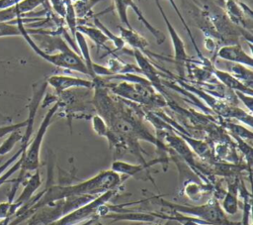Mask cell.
Masks as SVG:
<instances>
[{
	"label": "cell",
	"instance_id": "cell-1",
	"mask_svg": "<svg viewBox=\"0 0 253 225\" xmlns=\"http://www.w3.org/2000/svg\"><path fill=\"white\" fill-rule=\"evenodd\" d=\"M124 177L113 171L112 169L109 170H102L97 173L95 176L81 181L77 184L73 185H47L44 190L41 192L40 198L31 206L29 207L24 213L15 217L14 221L16 224L21 223L27 218L37 211L39 208L52 203L54 201L64 199L67 197L73 196H83V195H95L101 194L109 190L116 189L123 181Z\"/></svg>",
	"mask_w": 253,
	"mask_h": 225
},
{
	"label": "cell",
	"instance_id": "cell-2",
	"mask_svg": "<svg viewBox=\"0 0 253 225\" xmlns=\"http://www.w3.org/2000/svg\"><path fill=\"white\" fill-rule=\"evenodd\" d=\"M41 20H42V18H17L15 20L10 21V23L19 25V28L21 31V37H23L25 39V41L28 43V45L31 47V49L40 57H42L45 61H47L57 67H60L62 69L73 70V71H77L82 74L90 76L89 71H88L84 61L82 60L81 56L73 49H69L67 51L59 52V53L45 54L38 47V45L33 40L32 36L28 34L27 28L24 26V24L29 23V22L41 21Z\"/></svg>",
	"mask_w": 253,
	"mask_h": 225
},
{
	"label": "cell",
	"instance_id": "cell-3",
	"mask_svg": "<svg viewBox=\"0 0 253 225\" xmlns=\"http://www.w3.org/2000/svg\"><path fill=\"white\" fill-rule=\"evenodd\" d=\"M59 109V105L56 102L53 103V105L48 109V111L46 112V114L44 115L34 139L29 143L26 152H25V156L23 159V163L20 169V174L18 176V178L13 179V186L11 188V191L9 193V197L14 198L19 185L22 183V181L24 180V178L26 177L27 173L29 171L32 170H36L39 169L40 166V154H41V148H42V144L43 141V138L45 136V133L52 121L53 116L56 114V112Z\"/></svg>",
	"mask_w": 253,
	"mask_h": 225
},
{
	"label": "cell",
	"instance_id": "cell-4",
	"mask_svg": "<svg viewBox=\"0 0 253 225\" xmlns=\"http://www.w3.org/2000/svg\"><path fill=\"white\" fill-rule=\"evenodd\" d=\"M94 80L99 82L104 87L110 88V90L115 94L136 103L158 107L164 106L166 104L165 100L153 90L150 83L144 84L123 80L119 83L104 84L99 80L98 77H95Z\"/></svg>",
	"mask_w": 253,
	"mask_h": 225
},
{
	"label": "cell",
	"instance_id": "cell-5",
	"mask_svg": "<svg viewBox=\"0 0 253 225\" xmlns=\"http://www.w3.org/2000/svg\"><path fill=\"white\" fill-rule=\"evenodd\" d=\"M162 205L165 207H171L178 213H184L195 216L198 220H200L203 224L210 225H235L236 223H231L227 220L224 212L219 206L218 202L213 200L205 205L201 206H185L170 203L169 201H165L163 199L159 200Z\"/></svg>",
	"mask_w": 253,
	"mask_h": 225
},
{
	"label": "cell",
	"instance_id": "cell-6",
	"mask_svg": "<svg viewBox=\"0 0 253 225\" xmlns=\"http://www.w3.org/2000/svg\"><path fill=\"white\" fill-rule=\"evenodd\" d=\"M115 9L119 15V18L124 25V27H126L128 29H132L131 24L129 23L128 17H127V8H131L133 12L135 13L137 19L143 24L145 29L154 37L156 43L158 45H161L165 42V35L156 27H154L143 15L142 11L139 9V7L136 5L134 0H113Z\"/></svg>",
	"mask_w": 253,
	"mask_h": 225
},
{
	"label": "cell",
	"instance_id": "cell-7",
	"mask_svg": "<svg viewBox=\"0 0 253 225\" xmlns=\"http://www.w3.org/2000/svg\"><path fill=\"white\" fill-rule=\"evenodd\" d=\"M223 4L228 20L237 28L251 33L253 15L250 7L239 0H225Z\"/></svg>",
	"mask_w": 253,
	"mask_h": 225
},
{
	"label": "cell",
	"instance_id": "cell-8",
	"mask_svg": "<svg viewBox=\"0 0 253 225\" xmlns=\"http://www.w3.org/2000/svg\"><path fill=\"white\" fill-rule=\"evenodd\" d=\"M154 2H155L156 6H157V8H158V10L161 14V17H162L165 25H166V28H167V31H168V34L170 36V40H171V43H172V46H173V50H174V61L176 63V66H177V69H178L179 73L182 75L184 66L188 62V60L190 59L188 55H187V52H186L185 44H184L183 40L181 39V37L179 36V34L177 33L176 29L171 24L168 17L166 16L163 7L160 4V1L159 0H154Z\"/></svg>",
	"mask_w": 253,
	"mask_h": 225
},
{
	"label": "cell",
	"instance_id": "cell-9",
	"mask_svg": "<svg viewBox=\"0 0 253 225\" xmlns=\"http://www.w3.org/2000/svg\"><path fill=\"white\" fill-rule=\"evenodd\" d=\"M21 184L24 185V188H23L21 194L19 195V197L17 199L13 200L11 203L12 217L20 208L24 207L32 199L36 190L41 186L42 177H41L39 169H36L35 173H33L32 175H29V176L26 175V177L24 178V180L22 181Z\"/></svg>",
	"mask_w": 253,
	"mask_h": 225
},
{
	"label": "cell",
	"instance_id": "cell-10",
	"mask_svg": "<svg viewBox=\"0 0 253 225\" xmlns=\"http://www.w3.org/2000/svg\"><path fill=\"white\" fill-rule=\"evenodd\" d=\"M45 80L47 85H50L55 90L56 94H59L71 88H94L93 79H84L65 74L50 75Z\"/></svg>",
	"mask_w": 253,
	"mask_h": 225
},
{
	"label": "cell",
	"instance_id": "cell-11",
	"mask_svg": "<svg viewBox=\"0 0 253 225\" xmlns=\"http://www.w3.org/2000/svg\"><path fill=\"white\" fill-rule=\"evenodd\" d=\"M215 56L227 62L239 63L251 68L253 66L252 56L245 52L239 43L222 46L217 50Z\"/></svg>",
	"mask_w": 253,
	"mask_h": 225
},
{
	"label": "cell",
	"instance_id": "cell-12",
	"mask_svg": "<svg viewBox=\"0 0 253 225\" xmlns=\"http://www.w3.org/2000/svg\"><path fill=\"white\" fill-rule=\"evenodd\" d=\"M45 2H47V0H22L12 7L0 10V22H10L17 18H24L34 9Z\"/></svg>",
	"mask_w": 253,
	"mask_h": 225
},
{
	"label": "cell",
	"instance_id": "cell-13",
	"mask_svg": "<svg viewBox=\"0 0 253 225\" xmlns=\"http://www.w3.org/2000/svg\"><path fill=\"white\" fill-rule=\"evenodd\" d=\"M135 58L137 63V67L139 68L140 72L146 77V79L151 83L152 86L157 87L159 90L161 89V81L158 69L154 66V64L148 59L145 54L141 53L137 50L131 49V54Z\"/></svg>",
	"mask_w": 253,
	"mask_h": 225
},
{
	"label": "cell",
	"instance_id": "cell-14",
	"mask_svg": "<svg viewBox=\"0 0 253 225\" xmlns=\"http://www.w3.org/2000/svg\"><path fill=\"white\" fill-rule=\"evenodd\" d=\"M118 29L120 30V37L123 39L126 45H128L132 50L140 51L146 55L148 52L147 49L149 47V43L142 35H140L133 28L128 29L122 25L118 26Z\"/></svg>",
	"mask_w": 253,
	"mask_h": 225
},
{
	"label": "cell",
	"instance_id": "cell-15",
	"mask_svg": "<svg viewBox=\"0 0 253 225\" xmlns=\"http://www.w3.org/2000/svg\"><path fill=\"white\" fill-rule=\"evenodd\" d=\"M211 71L224 86L228 87L229 89H231L233 91H240V92L252 95V88L248 87L247 85H245L244 83L239 81L237 78H235L233 75H231L226 70L219 69L213 64L211 66Z\"/></svg>",
	"mask_w": 253,
	"mask_h": 225
},
{
	"label": "cell",
	"instance_id": "cell-16",
	"mask_svg": "<svg viewBox=\"0 0 253 225\" xmlns=\"http://www.w3.org/2000/svg\"><path fill=\"white\" fill-rule=\"evenodd\" d=\"M164 160H153L151 162L148 163H140L137 165L134 164H130V163H126V162H123V161H116L113 163L112 165V170L119 173V174H124L126 177H130L132 175H135L141 171H143L144 169H146L148 167H151L153 165L156 164V162H163Z\"/></svg>",
	"mask_w": 253,
	"mask_h": 225
},
{
	"label": "cell",
	"instance_id": "cell-17",
	"mask_svg": "<svg viewBox=\"0 0 253 225\" xmlns=\"http://www.w3.org/2000/svg\"><path fill=\"white\" fill-rule=\"evenodd\" d=\"M76 31L80 32L84 37L89 38L96 45L97 51H99L100 49H103L112 54V51L106 46V43L108 42V38L96 26H88V25H84V24H78Z\"/></svg>",
	"mask_w": 253,
	"mask_h": 225
},
{
	"label": "cell",
	"instance_id": "cell-18",
	"mask_svg": "<svg viewBox=\"0 0 253 225\" xmlns=\"http://www.w3.org/2000/svg\"><path fill=\"white\" fill-rule=\"evenodd\" d=\"M74 41H75V44H76V47L78 49V53L80 54V56L82 58V60L84 61L88 71H89V74H90V77L92 79H94L96 76L94 74V70H93V59L91 57V54H90V49H89V46H88V43L86 41V37H84L80 32L76 31L75 35H74Z\"/></svg>",
	"mask_w": 253,
	"mask_h": 225
},
{
	"label": "cell",
	"instance_id": "cell-19",
	"mask_svg": "<svg viewBox=\"0 0 253 225\" xmlns=\"http://www.w3.org/2000/svg\"><path fill=\"white\" fill-rule=\"evenodd\" d=\"M225 62L227 66V70H226L227 72H229L231 75H233L235 78H237L239 81H241L248 87L252 88L253 71L251 67H248L239 63H232L227 61Z\"/></svg>",
	"mask_w": 253,
	"mask_h": 225
},
{
	"label": "cell",
	"instance_id": "cell-20",
	"mask_svg": "<svg viewBox=\"0 0 253 225\" xmlns=\"http://www.w3.org/2000/svg\"><path fill=\"white\" fill-rule=\"evenodd\" d=\"M100 1H102V0H74V1H72L78 23L81 20L85 21L86 19L88 20L90 17H92L94 15L93 7Z\"/></svg>",
	"mask_w": 253,
	"mask_h": 225
},
{
	"label": "cell",
	"instance_id": "cell-21",
	"mask_svg": "<svg viewBox=\"0 0 253 225\" xmlns=\"http://www.w3.org/2000/svg\"><path fill=\"white\" fill-rule=\"evenodd\" d=\"M168 2L170 3V5L172 6V8L174 9V11L176 12V14H177V16H178V18H179V20L181 21V23L183 24V27H184V29H185V31L187 32V34H188V36L190 37V40H191V43H192V45H193V47H194V49H195V51H196V53H197V55L199 56V57H200V59H202L203 60V62L206 64V65H208V64H210L211 62H209L208 61V59L203 56V54H202V52H201V50L199 49V47H198V45H197V43H196V40H195V38H194V36H193V34H192V32H191V30H190V28H189V26H188V23L186 22V20H185V18L183 17V15H182V13L180 12V10H179V8H178V6H177V4H176V2H175V0H168Z\"/></svg>",
	"mask_w": 253,
	"mask_h": 225
},
{
	"label": "cell",
	"instance_id": "cell-22",
	"mask_svg": "<svg viewBox=\"0 0 253 225\" xmlns=\"http://www.w3.org/2000/svg\"><path fill=\"white\" fill-rule=\"evenodd\" d=\"M93 22H94V26H96L98 29L102 31V33L108 38V41H111L117 50L123 51L126 48V44L123 41V39L120 36L113 34L97 17L93 18Z\"/></svg>",
	"mask_w": 253,
	"mask_h": 225
},
{
	"label": "cell",
	"instance_id": "cell-23",
	"mask_svg": "<svg viewBox=\"0 0 253 225\" xmlns=\"http://www.w3.org/2000/svg\"><path fill=\"white\" fill-rule=\"evenodd\" d=\"M20 130L11 132L8 135V137L5 139V141L0 145V156H4V155H7L8 153H10L13 150V148L15 147V145L17 143L21 142L23 133Z\"/></svg>",
	"mask_w": 253,
	"mask_h": 225
},
{
	"label": "cell",
	"instance_id": "cell-24",
	"mask_svg": "<svg viewBox=\"0 0 253 225\" xmlns=\"http://www.w3.org/2000/svg\"><path fill=\"white\" fill-rule=\"evenodd\" d=\"M221 209L223 212L229 214V215H234L237 210H238V202H237V196L235 195L234 192L228 191L225 195L224 198L221 202Z\"/></svg>",
	"mask_w": 253,
	"mask_h": 225
},
{
	"label": "cell",
	"instance_id": "cell-25",
	"mask_svg": "<svg viewBox=\"0 0 253 225\" xmlns=\"http://www.w3.org/2000/svg\"><path fill=\"white\" fill-rule=\"evenodd\" d=\"M91 124H92L93 131L98 136L106 138V136L109 132V126L106 123V121L99 114H95L91 117Z\"/></svg>",
	"mask_w": 253,
	"mask_h": 225
},
{
	"label": "cell",
	"instance_id": "cell-26",
	"mask_svg": "<svg viewBox=\"0 0 253 225\" xmlns=\"http://www.w3.org/2000/svg\"><path fill=\"white\" fill-rule=\"evenodd\" d=\"M226 127L229 129V131L232 133L233 136H236L242 140H248V141L252 140L251 130H248L241 125L234 124V123H227Z\"/></svg>",
	"mask_w": 253,
	"mask_h": 225
},
{
	"label": "cell",
	"instance_id": "cell-27",
	"mask_svg": "<svg viewBox=\"0 0 253 225\" xmlns=\"http://www.w3.org/2000/svg\"><path fill=\"white\" fill-rule=\"evenodd\" d=\"M17 36H21V31L18 24H11L10 22H0V38Z\"/></svg>",
	"mask_w": 253,
	"mask_h": 225
},
{
	"label": "cell",
	"instance_id": "cell-28",
	"mask_svg": "<svg viewBox=\"0 0 253 225\" xmlns=\"http://www.w3.org/2000/svg\"><path fill=\"white\" fill-rule=\"evenodd\" d=\"M50 8L53 10L56 15L64 20L65 13H66V4L65 0H48Z\"/></svg>",
	"mask_w": 253,
	"mask_h": 225
},
{
	"label": "cell",
	"instance_id": "cell-29",
	"mask_svg": "<svg viewBox=\"0 0 253 225\" xmlns=\"http://www.w3.org/2000/svg\"><path fill=\"white\" fill-rule=\"evenodd\" d=\"M11 203L12 201L9 200L0 203V222H2L6 218H12Z\"/></svg>",
	"mask_w": 253,
	"mask_h": 225
},
{
	"label": "cell",
	"instance_id": "cell-30",
	"mask_svg": "<svg viewBox=\"0 0 253 225\" xmlns=\"http://www.w3.org/2000/svg\"><path fill=\"white\" fill-rule=\"evenodd\" d=\"M235 95L243 102V104L249 110V113H252V105H253V97L250 94H246L240 91H234Z\"/></svg>",
	"mask_w": 253,
	"mask_h": 225
},
{
	"label": "cell",
	"instance_id": "cell-31",
	"mask_svg": "<svg viewBox=\"0 0 253 225\" xmlns=\"http://www.w3.org/2000/svg\"><path fill=\"white\" fill-rule=\"evenodd\" d=\"M21 1L22 0H0V10L12 7Z\"/></svg>",
	"mask_w": 253,
	"mask_h": 225
},
{
	"label": "cell",
	"instance_id": "cell-32",
	"mask_svg": "<svg viewBox=\"0 0 253 225\" xmlns=\"http://www.w3.org/2000/svg\"><path fill=\"white\" fill-rule=\"evenodd\" d=\"M219 1H221V2H224V1H225V0H219Z\"/></svg>",
	"mask_w": 253,
	"mask_h": 225
}]
</instances>
